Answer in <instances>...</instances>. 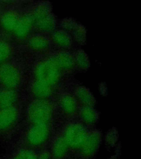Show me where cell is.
<instances>
[{
	"label": "cell",
	"mask_w": 141,
	"mask_h": 159,
	"mask_svg": "<svg viewBox=\"0 0 141 159\" xmlns=\"http://www.w3.org/2000/svg\"><path fill=\"white\" fill-rule=\"evenodd\" d=\"M53 114V106L47 99H35L28 108V119L32 124H51Z\"/></svg>",
	"instance_id": "cell-1"
},
{
	"label": "cell",
	"mask_w": 141,
	"mask_h": 159,
	"mask_svg": "<svg viewBox=\"0 0 141 159\" xmlns=\"http://www.w3.org/2000/svg\"><path fill=\"white\" fill-rule=\"evenodd\" d=\"M89 130L81 122H72L66 125L61 133L71 152H77L82 147Z\"/></svg>",
	"instance_id": "cell-2"
},
{
	"label": "cell",
	"mask_w": 141,
	"mask_h": 159,
	"mask_svg": "<svg viewBox=\"0 0 141 159\" xmlns=\"http://www.w3.org/2000/svg\"><path fill=\"white\" fill-rule=\"evenodd\" d=\"M51 135V124H32L27 132L25 140L30 148H39L49 142Z\"/></svg>",
	"instance_id": "cell-3"
},
{
	"label": "cell",
	"mask_w": 141,
	"mask_h": 159,
	"mask_svg": "<svg viewBox=\"0 0 141 159\" xmlns=\"http://www.w3.org/2000/svg\"><path fill=\"white\" fill-rule=\"evenodd\" d=\"M61 70L51 60H44L39 62L34 70L36 79L47 82L54 87L59 81Z\"/></svg>",
	"instance_id": "cell-4"
},
{
	"label": "cell",
	"mask_w": 141,
	"mask_h": 159,
	"mask_svg": "<svg viewBox=\"0 0 141 159\" xmlns=\"http://www.w3.org/2000/svg\"><path fill=\"white\" fill-rule=\"evenodd\" d=\"M102 140V132L89 130L83 144L77 152L81 159H93L98 151Z\"/></svg>",
	"instance_id": "cell-5"
},
{
	"label": "cell",
	"mask_w": 141,
	"mask_h": 159,
	"mask_svg": "<svg viewBox=\"0 0 141 159\" xmlns=\"http://www.w3.org/2000/svg\"><path fill=\"white\" fill-rule=\"evenodd\" d=\"M20 82V74L17 67L10 63L0 64V84L5 89H15Z\"/></svg>",
	"instance_id": "cell-6"
},
{
	"label": "cell",
	"mask_w": 141,
	"mask_h": 159,
	"mask_svg": "<svg viewBox=\"0 0 141 159\" xmlns=\"http://www.w3.org/2000/svg\"><path fill=\"white\" fill-rule=\"evenodd\" d=\"M50 151L52 159H66L71 152L61 133L52 138Z\"/></svg>",
	"instance_id": "cell-7"
},
{
	"label": "cell",
	"mask_w": 141,
	"mask_h": 159,
	"mask_svg": "<svg viewBox=\"0 0 141 159\" xmlns=\"http://www.w3.org/2000/svg\"><path fill=\"white\" fill-rule=\"evenodd\" d=\"M19 112L13 107L0 109V131H5L12 127L17 120Z\"/></svg>",
	"instance_id": "cell-8"
},
{
	"label": "cell",
	"mask_w": 141,
	"mask_h": 159,
	"mask_svg": "<svg viewBox=\"0 0 141 159\" xmlns=\"http://www.w3.org/2000/svg\"><path fill=\"white\" fill-rule=\"evenodd\" d=\"M59 106L62 112L68 117L73 116L79 111L78 101L71 94H64L60 97Z\"/></svg>",
	"instance_id": "cell-9"
},
{
	"label": "cell",
	"mask_w": 141,
	"mask_h": 159,
	"mask_svg": "<svg viewBox=\"0 0 141 159\" xmlns=\"http://www.w3.org/2000/svg\"><path fill=\"white\" fill-rule=\"evenodd\" d=\"M50 59L61 71L72 69L75 65L74 57L69 52H61L52 55Z\"/></svg>",
	"instance_id": "cell-10"
},
{
	"label": "cell",
	"mask_w": 141,
	"mask_h": 159,
	"mask_svg": "<svg viewBox=\"0 0 141 159\" xmlns=\"http://www.w3.org/2000/svg\"><path fill=\"white\" fill-rule=\"evenodd\" d=\"M34 25V23L31 15H25L20 16L13 33L18 38L24 39L29 35Z\"/></svg>",
	"instance_id": "cell-11"
},
{
	"label": "cell",
	"mask_w": 141,
	"mask_h": 159,
	"mask_svg": "<svg viewBox=\"0 0 141 159\" xmlns=\"http://www.w3.org/2000/svg\"><path fill=\"white\" fill-rule=\"evenodd\" d=\"M53 88L47 82L35 79L32 86L33 94L37 99H46L52 94Z\"/></svg>",
	"instance_id": "cell-12"
},
{
	"label": "cell",
	"mask_w": 141,
	"mask_h": 159,
	"mask_svg": "<svg viewBox=\"0 0 141 159\" xmlns=\"http://www.w3.org/2000/svg\"><path fill=\"white\" fill-rule=\"evenodd\" d=\"M79 117L86 125H92L95 124L99 119V113L92 106H82L79 108Z\"/></svg>",
	"instance_id": "cell-13"
},
{
	"label": "cell",
	"mask_w": 141,
	"mask_h": 159,
	"mask_svg": "<svg viewBox=\"0 0 141 159\" xmlns=\"http://www.w3.org/2000/svg\"><path fill=\"white\" fill-rule=\"evenodd\" d=\"M20 15L13 11H8L3 14L1 23L3 28L8 32H14L20 19Z\"/></svg>",
	"instance_id": "cell-14"
},
{
	"label": "cell",
	"mask_w": 141,
	"mask_h": 159,
	"mask_svg": "<svg viewBox=\"0 0 141 159\" xmlns=\"http://www.w3.org/2000/svg\"><path fill=\"white\" fill-rule=\"evenodd\" d=\"M18 98L15 89H5L0 91V109L15 106Z\"/></svg>",
	"instance_id": "cell-15"
},
{
	"label": "cell",
	"mask_w": 141,
	"mask_h": 159,
	"mask_svg": "<svg viewBox=\"0 0 141 159\" xmlns=\"http://www.w3.org/2000/svg\"><path fill=\"white\" fill-rule=\"evenodd\" d=\"M76 96L78 102L83 106L93 107L95 103V99L89 89L84 86H79L76 89Z\"/></svg>",
	"instance_id": "cell-16"
},
{
	"label": "cell",
	"mask_w": 141,
	"mask_h": 159,
	"mask_svg": "<svg viewBox=\"0 0 141 159\" xmlns=\"http://www.w3.org/2000/svg\"><path fill=\"white\" fill-rule=\"evenodd\" d=\"M28 44L32 49L35 51L41 52L47 49L49 42L47 38L41 34H34L30 38Z\"/></svg>",
	"instance_id": "cell-17"
},
{
	"label": "cell",
	"mask_w": 141,
	"mask_h": 159,
	"mask_svg": "<svg viewBox=\"0 0 141 159\" xmlns=\"http://www.w3.org/2000/svg\"><path fill=\"white\" fill-rule=\"evenodd\" d=\"M52 38L56 44L62 48H69L72 43L71 37L64 30H57L52 33Z\"/></svg>",
	"instance_id": "cell-18"
},
{
	"label": "cell",
	"mask_w": 141,
	"mask_h": 159,
	"mask_svg": "<svg viewBox=\"0 0 141 159\" xmlns=\"http://www.w3.org/2000/svg\"><path fill=\"white\" fill-rule=\"evenodd\" d=\"M56 21L54 15L50 13L46 17L40 20L35 24L37 30L42 32H50L55 27Z\"/></svg>",
	"instance_id": "cell-19"
},
{
	"label": "cell",
	"mask_w": 141,
	"mask_h": 159,
	"mask_svg": "<svg viewBox=\"0 0 141 159\" xmlns=\"http://www.w3.org/2000/svg\"><path fill=\"white\" fill-rule=\"evenodd\" d=\"M50 10V6L48 3H44L39 5L35 9L32 15H31L34 25L37 22L39 21L40 20H42L44 18L47 16L50 13H51Z\"/></svg>",
	"instance_id": "cell-20"
},
{
	"label": "cell",
	"mask_w": 141,
	"mask_h": 159,
	"mask_svg": "<svg viewBox=\"0 0 141 159\" xmlns=\"http://www.w3.org/2000/svg\"><path fill=\"white\" fill-rule=\"evenodd\" d=\"M11 159H39L38 153L30 148L20 149Z\"/></svg>",
	"instance_id": "cell-21"
},
{
	"label": "cell",
	"mask_w": 141,
	"mask_h": 159,
	"mask_svg": "<svg viewBox=\"0 0 141 159\" xmlns=\"http://www.w3.org/2000/svg\"><path fill=\"white\" fill-rule=\"evenodd\" d=\"M74 60V64L80 69H86L89 67V58L83 50H78L75 55Z\"/></svg>",
	"instance_id": "cell-22"
},
{
	"label": "cell",
	"mask_w": 141,
	"mask_h": 159,
	"mask_svg": "<svg viewBox=\"0 0 141 159\" xmlns=\"http://www.w3.org/2000/svg\"><path fill=\"white\" fill-rule=\"evenodd\" d=\"M119 139V133L115 128H112L107 132L105 137V142L107 146L110 148L115 147Z\"/></svg>",
	"instance_id": "cell-23"
},
{
	"label": "cell",
	"mask_w": 141,
	"mask_h": 159,
	"mask_svg": "<svg viewBox=\"0 0 141 159\" xmlns=\"http://www.w3.org/2000/svg\"><path fill=\"white\" fill-rule=\"evenodd\" d=\"M11 54V48L8 43L0 40V64L5 63L10 57Z\"/></svg>",
	"instance_id": "cell-24"
},
{
	"label": "cell",
	"mask_w": 141,
	"mask_h": 159,
	"mask_svg": "<svg viewBox=\"0 0 141 159\" xmlns=\"http://www.w3.org/2000/svg\"><path fill=\"white\" fill-rule=\"evenodd\" d=\"M75 39L80 43L83 42L85 39L86 31L85 28L82 25H78L73 30Z\"/></svg>",
	"instance_id": "cell-25"
},
{
	"label": "cell",
	"mask_w": 141,
	"mask_h": 159,
	"mask_svg": "<svg viewBox=\"0 0 141 159\" xmlns=\"http://www.w3.org/2000/svg\"><path fill=\"white\" fill-rule=\"evenodd\" d=\"M78 24L72 18L64 19L62 21V27L67 30H73Z\"/></svg>",
	"instance_id": "cell-26"
},
{
	"label": "cell",
	"mask_w": 141,
	"mask_h": 159,
	"mask_svg": "<svg viewBox=\"0 0 141 159\" xmlns=\"http://www.w3.org/2000/svg\"><path fill=\"white\" fill-rule=\"evenodd\" d=\"M39 159H52L50 149H44L38 153Z\"/></svg>",
	"instance_id": "cell-27"
},
{
	"label": "cell",
	"mask_w": 141,
	"mask_h": 159,
	"mask_svg": "<svg viewBox=\"0 0 141 159\" xmlns=\"http://www.w3.org/2000/svg\"><path fill=\"white\" fill-rule=\"evenodd\" d=\"M118 157H119L118 156H117V155H115L112 156L111 157H110L109 159H118Z\"/></svg>",
	"instance_id": "cell-28"
}]
</instances>
